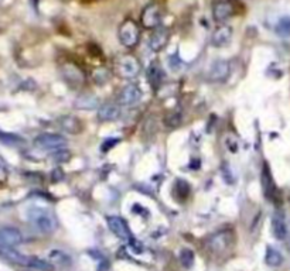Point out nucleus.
I'll list each match as a JSON object with an SVG mask.
<instances>
[{
  "label": "nucleus",
  "instance_id": "nucleus-1",
  "mask_svg": "<svg viewBox=\"0 0 290 271\" xmlns=\"http://www.w3.org/2000/svg\"><path fill=\"white\" fill-rule=\"evenodd\" d=\"M236 245V238L232 229L218 230L204 240V249L212 260H226Z\"/></svg>",
  "mask_w": 290,
  "mask_h": 271
},
{
  "label": "nucleus",
  "instance_id": "nucleus-2",
  "mask_svg": "<svg viewBox=\"0 0 290 271\" xmlns=\"http://www.w3.org/2000/svg\"><path fill=\"white\" fill-rule=\"evenodd\" d=\"M28 221L42 235H51L58 228L56 215L46 208H32L28 211Z\"/></svg>",
  "mask_w": 290,
  "mask_h": 271
},
{
  "label": "nucleus",
  "instance_id": "nucleus-3",
  "mask_svg": "<svg viewBox=\"0 0 290 271\" xmlns=\"http://www.w3.org/2000/svg\"><path fill=\"white\" fill-rule=\"evenodd\" d=\"M112 69L122 79H134L140 74L142 64L132 54H119L112 62Z\"/></svg>",
  "mask_w": 290,
  "mask_h": 271
},
{
  "label": "nucleus",
  "instance_id": "nucleus-4",
  "mask_svg": "<svg viewBox=\"0 0 290 271\" xmlns=\"http://www.w3.org/2000/svg\"><path fill=\"white\" fill-rule=\"evenodd\" d=\"M118 37H119V41H120V44L124 45V48H136L139 45V42H140V27L132 18H126L124 23L120 24V27H119Z\"/></svg>",
  "mask_w": 290,
  "mask_h": 271
},
{
  "label": "nucleus",
  "instance_id": "nucleus-5",
  "mask_svg": "<svg viewBox=\"0 0 290 271\" xmlns=\"http://www.w3.org/2000/svg\"><path fill=\"white\" fill-rule=\"evenodd\" d=\"M61 76L66 81L68 86L80 89L86 82V75L80 65H76L72 61H66L61 65Z\"/></svg>",
  "mask_w": 290,
  "mask_h": 271
},
{
  "label": "nucleus",
  "instance_id": "nucleus-6",
  "mask_svg": "<svg viewBox=\"0 0 290 271\" xmlns=\"http://www.w3.org/2000/svg\"><path fill=\"white\" fill-rule=\"evenodd\" d=\"M68 141L64 136L56 134V133H42L37 136L34 140V146L38 150H46V151H58L66 147Z\"/></svg>",
  "mask_w": 290,
  "mask_h": 271
},
{
  "label": "nucleus",
  "instance_id": "nucleus-7",
  "mask_svg": "<svg viewBox=\"0 0 290 271\" xmlns=\"http://www.w3.org/2000/svg\"><path fill=\"white\" fill-rule=\"evenodd\" d=\"M163 20V8L158 3H150L143 8L140 14V23L148 30H156Z\"/></svg>",
  "mask_w": 290,
  "mask_h": 271
},
{
  "label": "nucleus",
  "instance_id": "nucleus-8",
  "mask_svg": "<svg viewBox=\"0 0 290 271\" xmlns=\"http://www.w3.org/2000/svg\"><path fill=\"white\" fill-rule=\"evenodd\" d=\"M236 14V3L234 0H216L212 3V17L216 23L224 24Z\"/></svg>",
  "mask_w": 290,
  "mask_h": 271
},
{
  "label": "nucleus",
  "instance_id": "nucleus-9",
  "mask_svg": "<svg viewBox=\"0 0 290 271\" xmlns=\"http://www.w3.org/2000/svg\"><path fill=\"white\" fill-rule=\"evenodd\" d=\"M106 222H108L109 230L115 235L116 238L120 239V240H126V242H133V235L128 222L124 221V218L120 216H108L106 218Z\"/></svg>",
  "mask_w": 290,
  "mask_h": 271
},
{
  "label": "nucleus",
  "instance_id": "nucleus-10",
  "mask_svg": "<svg viewBox=\"0 0 290 271\" xmlns=\"http://www.w3.org/2000/svg\"><path fill=\"white\" fill-rule=\"evenodd\" d=\"M142 99V90L136 83H129L124 88H122L119 96H118V102L120 106H134L136 103H139Z\"/></svg>",
  "mask_w": 290,
  "mask_h": 271
},
{
  "label": "nucleus",
  "instance_id": "nucleus-11",
  "mask_svg": "<svg viewBox=\"0 0 290 271\" xmlns=\"http://www.w3.org/2000/svg\"><path fill=\"white\" fill-rule=\"evenodd\" d=\"M260 180H262V188H264V194H265L266 199L269 201H274V202H278L279 201V191L276 188L274 182V177H272V173L269 170L268 164H264V168H262V175H260Z\"/></svg>",
  "mask_w": 290,
  "mask_h": 271
},
{
  "label": "nucleus",
  "instance_id": "nucleus-12",
  "mask_svg": "<svg viewBox=\"0 0 290 271\" xmlns=\"http://www.w3.org/2000/svg\"><path fill=\"white\" fill-rule=\"evenodd\" d=\"M23 242L22 232L16 228H2L0 229V249H13Z\"/></svg>",
  "mask_w": 290,
  "mask_h": 271
},
{
  "label": "nucleus",
  "instance_id": "nucleus-13",
  "mask_svg": "<svg viewBox=\"0 0 290 271\" xmlns=\"http://www.w3.org/2000/svg\"><path fill=\"white\" fill-rule=\"evenodd\" d=\"M122 115V109L119 103L106 102L102 103L98 109V120L100 122H116Z\"/></svg>",
  "mask_w": 290,
  "mask_h": 271
},
{
  "label": "nucleus",
  "instance_id": "nucleus-14",
  "mask_svg": "<svg viewBox=\"0 0 290 271\" xmlns=\"http://www.w3.org/2000/svg\"><path fill=\"white\" fill-rule=\"evenodd\" d=\"M232 38V28L230 25L221 24L214 30V33L211 35V42L216 48H222L225 45H228Z\"/></svg>",
  "mask_w": 290,
  "mask_h": 271
},
{
  "label": "nucleus",
  "instance_id": "nucleus-15",
  "mask_svg": "<svg viewBox=\"0 0 290 271\" xmlns=\"http://www.w3.org/2000/svg\"><path fill=\"white\" fill-rule=\"evenodd\" d=\"M168 41H170V31L164 27H158L150 37V48L154 52H160L162 49L166 48Z\"/></svg>",
  "mask_w": 290,
  "mask_h": 271
},
{
  "label": "nucleus",
  "instance_id": "nucleus-16",
  "mask_svg": "<svg viewBox=\"0 0 290 271\" xmlns=\"http://www.w3.org/2000/svg\"><path fill=\"white\" fill-rule=\"evenodd\" d=\"M231 75V64L228 61H216L214 65L211 66L210 71V79L214 82H224Z\"/></svg>",
  "mask_w": 290,
  "mask_h": 271
},
{
  "label": "nucleus",
  "instance_id": "nucleus-17",
  "mask_svg": "<svg viewBox=\"0 0 290 271\" xmlns=\"http://www.w3.org/2000/svg\"><path fill=\"white\" fill-rule=\"evenodd\" d=\"M60 127L66 133V134H80L84 130V124L81 119L76 116H62L60 119Z\"/></svg>",
  "mask_w": 290,
  "mask_h": 271
},
{
  "label": "nucleus",
  "instance_id": "nucleus-18",
  "mask_svg": "<svg viewBox=\"0 0 290 271\" xmlns=\"http://www.w3.org/2000/svg\"><path fill=\"white\" fill-rule=\"evenodd\" d=\"M48 262H50L54 269H70L72 266V259L71 256L66 255L62 250H52L48 255Z\"/></svg>",
  "mask_w": 290,
  "mask_h": 271
},
{
  "label": "nucleus",
  "instance_id": "nucleus-19",
  "mask_svg": "<svg viewBox=\"0 0 290 271\" xmlns=\"http://www.w3.org/2000/svg\"><path fill=\"white\" fill-rule=\"evenodd\" d=\"M272 232L278 240H284L288 238V225L280 212H274L272 216Z\"/></svg>",
  "mask_w": 290,
  "mask_h": 271
},
{
  "label": "nucleus",
  "instance_id": "nucleus-20",
  "mask_svg": "<svg viewBox=\"0 0 290 271\" xmlns=\"http://www.w3.org/2000/svg\"><path fill=\"white\" fill-rule=\"evenodd\" d=\"M98 105H100V99L96 98L95 95H91V93L81 95V96H78L76 100H75V107H78V109H84V110H91V109H95Z\"/></svg>",
  "mask_w": 290,
  "mask_h": 271
},
{
  "label": "nucleus",
  "instance_id": "nucleus-21",
  "mask_svg": "<svg viewBox=\"0 0 290 271\" xmlns=\"http://www.w3.org/2000/svg\"><path fill=\"white\" fill-rule=\"evenodd\" d=\"M110 71H109L108 68H105V66H98V68H95L94 71H92V81L96 83V85H105V83L109 82V79H110Z\"/></svg>",
  "mask_w": 290,
  "mask_h": 271
},
{
  "label": "nucleus",
  "instance_id": "nucleus-22",
  "mask_svg": "<svg viewBox=\"0 0 290 271\" xmlns=\"http://www.w3.org/2000/svg\"><path fill=\"white\" fill-rule=\"evenodd\" d=\"M265 263L270 267H278L283 263V257L280 255L279 250H276L274 247L268 246L266 247V253H265Z\"/></svg>",
  "mask_w": 290,
  "mask_h": 271
},
{
  "label": "nucleus",
  "instance_id": "nucleus-23",
  "mask_svg": "<svg viewBox=\"0 0 290 271\" xmlns=\"http://www.w3.org/2000/svg\"><path fill=\"white\" fill-rule=\"evenodd\" d=\"M149 79L152 85H153V88H158L160 83L163 82V79H164V72H163V69H162V66L158 62H154V64H152L149 68Z\"/></svg>",
  "mask_w": 290,
  "mask_h": 271
},
{
  "label": "nucleus",
  "instance_id": "nucleus-24",
  "mask_svg": "<svg viewBox=\"0 0 290 271\" xmlns=\"http://www.w3.org/2000/svg\"><path fill=\"white\" fill-rule=\"evenodd\" d=\"M0 141L3 144H6L8 147H20L26 143V140L17 134H13V133H3L0 132Z\"/></svg>",
  "mask_w": 290,
  "mask_h": 271
},
{
  "label": "nucleus",
  "instance_id": "nucleus-25",
  "mask_svg": "<svg viewBox=\"0 0 290 271\" xmlns=\"http://www.w3.org/2000/svg\"><path fill=\"white\" fill-rule=\"evenodd\" d=\"M174 192L177 194V199L178 201H186L187 198L190 197V185L187 184V181L177 180L176 185H174Z\"/></svg>",
  "mask_w": 290,
  "mask_h": 271
},
{
  "label": "nucleus",
  "instance_id": "nucleus-26",
  "mask_svg": "<svg viewBox=\"0 0 290 271\" xmlns=\"http://www.w3.org/2000/svg\"><path fill=\"white\" fill-rule=\"evenodd\" d=\"M178 260H180V263H182L184 269L190 270L194 266V252L191 249L184 247V249H182L180 255H178Z\"/></svg>",
  "mask_w": 290,
  "mask_h": 271
},
{
  "label": "nucleus",
  "instance_id": "nucleus-27",
  "mask_svg": "<svg viewBox=\"0 0 290 271\" xmlns=\"http://www.w3.org/2000/svg\"><path fill=\"white\" fill-rule=\"evenodd\" d=\"M274 31L280 37H290V17H283L276 24Z\"/></svg>",
  "mask_w": 290,
  "mask_h": 271
},
{
  "label": "nucleus",
  "instance_id": "nucleus-28",
  "mask_svg": "<svg viewBox=\"0 0 290 271\" xmlns=\"http://www.w3.org/2000/svg\"><path fill=\"white\" fill-rule=\"evenodd\" d=\"M164 123H166L167 127L170 129H174L177 126H180L182 123V115L178 112H173V113H168L164 119Z\"/></svg>",
  "mask_w": 290,
  "mask_h": 271
},
{
  "label": "nucleus",
  "instance_id": "nucleus-29",
  "mask_svg": "<svg viewBox=\"0 0 290 271\" xmlns=\"http://www.w3.org/2000/svg\"><path fill=\"white\" fill-rule=\"evenodd\" d=\"M70 157H71V153L66 151V148L58 150V151H54V153H52V158H54V161H57V163H66V161L70 160Z\"/></svg>",
  "mask_w": 290,
  "mask_h": 271
},
{
  "label": "nucleus",
  "instance_id": "nucleus-30",
  "mask_svg": "<svg viewBox=\"0 0 290 271\" xmlns=\"http://www.w3.org/2000/svg\"><path fill=\"white\" fill-rule=\"evenodd\" d=\"M14 0H0V7H8L13 4Z\"/></svg>",
  "mask_w": 290,
  "mask_h": 271
}]
</instances>
